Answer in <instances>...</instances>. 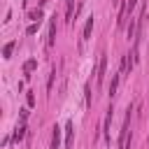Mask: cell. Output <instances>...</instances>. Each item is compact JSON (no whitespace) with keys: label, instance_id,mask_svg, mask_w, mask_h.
I'll return each mask as SVG.
<instances>
[{"label":"cell","instance_id":"277c9868","mask_svg":"<svg viewBox=\"0 0 149 149\" xmlns=\"http://www.w3.org/2000/svg\"><path fill=\"white\" fill-rule=\"evenodd\" d=\"M109 128H112V107L105 114V123H102V133H105V142H109Z\"/></svg>","mask_w":149,"mask_h":149},{"label":"cell","instance_id":"3957f363","mask_svg":"<svg viewBox=\"0 0 149 149\" xmlns=\"http://www.w3.org/2000/svg\"><path fill=\"white\" fill-rule=\"evenodd\" d=\"M105 70H107V56L102 54L100 61H98V70H95V81H98V84H102V79H105Z\"/></svg>","mask_w":149,"mask_h":149},{"label":"cell","instance_id":"7c38bea8","mask_svg":"<svg viewBox=\"0 0 149 149\" xmlns=\"http://www.w3.org/2000/svg\"><path fill=\"white\" fill-rule=\"evenodd\" d=\"M35 68H37V61H35V58H30V61H26V63H23V72H26V74H30Z\"/></svg>","mask_w":149,"mask_h":149},{"label":"cell","instance_id":"ac0fdd59","mask_svg":"<svg viewBox=\"0 0 149 149\" xmlns=\"http://www.w3.org/2000/svg\"><path fill=\"white\" fill-rule=\"evenodd\" d=\"M126 5H128V14L135 9V5H137V0H126Z\"/></svg>","mask_w":149,"mask_h":149},{"label":"cell","instance_id":"9c48e42d","mask_svg":"<svg viewBox=\"0 0 149 149\" xmlns=\"http://www.w3.org/2000/svg\"><path fill=\"white\" fill-rule=\"evenodd\" d=\"M23 135H26V123L21 121V123L14 128V135H12V137H14V142H21V140H23Z\"/></svg>","mask_w":149,"mask_h":149},{"label":"cell","instance_id":"30bf717a","mask_svg":"<svg viewBox=\"0 0 149 149\" xmlns=\"http://www.w3.org/2000/svg\"><path fill=\"white\" fill-rule=\"evenodd\" d=\"M42 16H44V12H42V9H30V12H28V19H33V23H40V21H42Z\"/></svg>","mask_w":149,"mask_h":149},{"label":"cell","instance_id":"4fadbf2b","mask_svg":"<svg viewBox=\"0 0 149 149\" xmlns=\"http://www.w3.org/2000/svg\"><path fill=\"white\" fill-rule=\"evenodd\" d=\"M91 30H93V16H88V21H86V26H84V40L91 37Z\"/></svg>","mask_w":149,"mask_h":149},{"label":"cell","instance_id":"8fae6325","mask_svg":"<svg viewBox=\"0 0 149 149\" xmlns=\"http://www.w3.org/2000/svg\"><path fill=\"white\" fill-rule=\"evenodd\" d=\"M72 9H74V0H65V19H68V23H72Z\"/></svg>","mask_w":149,"mask_h":149},{"label":"cell","instance_id":"52a82bcc","mask_svg":"<svg viewBox=\"0 0 149 149\" xmlns=\"http://www.w3.org/2000/svg\"><path fill=\"white\" fill-rule=\"evenodd\" d=\"M119 81H121V72H114V77H112V84H109V98H114V95H116Z\"/></svg>","mask_w":149,"mask_h":149},{"label":"cell","instance_id":"5bb4252c","mask_svg":"<svg viewBox=\"0 0 149 149\" xmlns=\"http://www.w3.org/2000/svg\"><path fill=\"white\" fill-rule=\"evenodd\" d=\"M14 47H16V42H14V40H12V42H7V44H5V49H2V56H5V58H9V56H12V51H14Z\"/></svg>","mask_w":149,"mask_h":149},{"label":"cell","instance_id":"7a4b0ae2","mask_svg":"<svg viewBox=\"0 0 149 149\" xmlns=\"http://www.w3.org/2000/svg\"><path fill=\"white\" fill-rule=\"evenodd\" d=\"M65 149H74V123L68 121L65 126Z\"/></svg>","mask_w":149,"mask_h":149},{"label":"cell","instance_id":"e0dca14e","mask_svg":"<svg viewBox=\"0 0 149 149\" xmlns=\"http://www.w3.org/2000/svg\"><path fill=\"white\" fill-rule=\"evenodd\" d=\"M26 100H28V107H33V105H35V93L30 91V93L26 95Z\"/></svg>","mask_w":149,"mask_h":149},{"label":"cell","instance_id":"2e32d148","mask_svg":"<svg viewBox=\"0 0 149 149\" xmlns=\"http://www.w3.org/2000/svg\"><path fill=\"white\" fill-rule=\"evenodd\" d=\"M37 28H40V23H30L26 33H28V35H35V33H37Z\"/></svg>","mask_w":149,"mask_h":149},{"label":"cell","instance_id":"6da1fadb","mask_svg":"<svg viewBox=\"0 0 149 149\" xmlns=\"http://www.w3.org/2000/svg\"><path fill=\"white\" fill-rule=\"evenodd\" d=\"M130 112H133V107L128 105V109H126V121H123V128H121L119 149H130Z\"/></svg>","mask_w":149,"mask_h":149},{"label":"cell","instance_id":"5b68a950","mask_svg":"<svg viewBox=\"0 0 149 149\" xmlns=\"http://www.w3.org/2000/svg\"><path fill=\"white\" fill-rule=\"evenodd\" d=\"M126 16H128V5L123 2L121 9H119V16H116V28H123L126 26Z\"/></svg>","mask_w":149,"mask_h":149},{"label":"cell","instance_id":"9a60e30c","mask_svg":"<svg viewBox=\"0 0 149 149\" xmlns=\"http://www.w3.org/2000/svg\"><path fill=\"white\" fill-rule=\"evenodd\" d=\"M84 105H86V107L91 105V86H88V84L84 86Z\"/></svg>","mask_w":149,"mask_h":149},{"label":"cell","instance_id":"8992f818","mask_svg":"<svg viewBox=\"0 0 149 149\" xmlns=\"http://www.w3.org/2000/svg\"><path fill=\"white\" fill-rule=\"evenodd\" d=\"M54 19H56V16H54ZM54 19L49 21V37H47V47H49V49H51L54 42H56V21H54Z\"/></svg>","mask_w":149,"mask_h":149},{"label":"cell","instance_id":"ba28073f","mask_svg":"<svg viewBox=\"0 0 149 149\" xmlns=\"http://www.w3.org/2000/svg\"><path fill=\"white\" fill-rule=\"evenodd\" d=\"M51 149H61V128L54 126V133H51Z\"/></svg>","mask_w":149,"mask_h":149}]
</instances>
